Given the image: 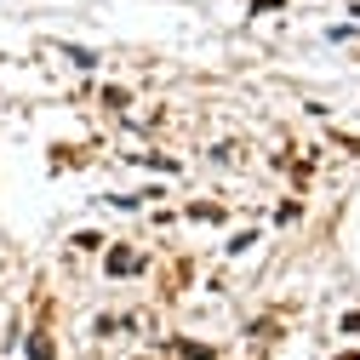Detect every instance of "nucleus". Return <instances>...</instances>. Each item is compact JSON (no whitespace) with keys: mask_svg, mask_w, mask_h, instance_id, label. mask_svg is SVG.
<instances>
[{"mask_svg":"<svg viewBox=\"0 0 360 360\" xmlns=\"http://www.w3.org/2000/svg\"><path fill=\"white\" fill-rule=\"evenodd\" d=\"M109 269H115V275H131V269H138V252L115 246V252H109Z\"/></svg>","mask_w":360,"mask_h":360,"instance_id":"f257e3e1","label":"nucleus"}]
</instances>
